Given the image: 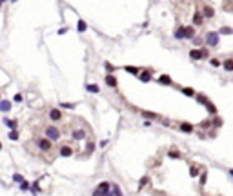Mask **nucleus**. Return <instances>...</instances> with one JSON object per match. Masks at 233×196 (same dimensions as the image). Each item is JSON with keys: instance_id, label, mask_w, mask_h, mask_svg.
<instances>
[{"instance_id": "f257e3e1", "label": "nucleus", "mask_w": 233, "mask_h": 196, "mask_svg": "<svg viewBox=\"0 0 233 196\" xmlns=\"http://www.w3.org/2000/svg\"><path fill=\"white\" fill-rule=\"evenodd\" d=\"M31 144L37 147L38 153H51V149H53V144H51L47 138H44L42 134H37L31 140Z\"/></svg>"}, {"instance_id": "f03ea898", "label": "nucleus", "mask_w": 233, "mask_h": 196, "mask_svg": "<svg viewBox=\"0 0 233 196\" xmlns=\"http://www.w3.org/2000/svg\"><path fill=\"white\" fill-rule=\"evenodd\" d=\"M42 133H44L42 136H44V138H47L51 144H53V142H58V140L62 138V131L58 129V125H53V124L46 125V127L42 129Z\"/></svg>"}, {"instance_id": "7ed1b4c3", "label": "nucleus", "mask_w": 233, "mask_h": 196, "mask_svg": "<svg viewBox=\"0 0 233 196\" xmlns=\"http://www.w3.org/2000/svg\"><path fill=\"white\" fill-rule=\"evenodd\" d=\"M47 116H49V120H51V124H58V122H62L64 118V113L60 109H47Z\"/></svg>"}, {"instance_id": "20e7f679", "label": "nucleus", "mask_w": 233, "mask_h": 196, "mask_svg": "<svg viewBox=\"0 0 233 196\" xmlns=\"http://www.w3.org/2000/svg\"><path fill=\"white\" fill-rule=\"evenodd\" d=\"M190 56L193 58V60H201V58H204V56H206V51H201V49H191Z\"/></svg>"}, {"instance_id": "39448f33", "label": "nucleus", "mask_w": 233, "mask_h": 196, "mask_svg": "<svg viewBox=\"0 0 233 196\" xmlns=\"http://www.w3.org/2000/svg\"><path fill=\"white\" fill-rule=\"evenodd\" d=\"M58 155H60V156H66V158H67V156L73 155V149H71L69 145H62V147L58 149Z\"/></svg>"}, {"instance_id": "423d86ee", "label": "nucleus", "mask_w": 233, "mask_h": 196, "mask_svg": "<svg viewBox=\"0 0 233 196\" xmlns=\"http://www.w3.org/2000/svg\"><path fill=\"white\" fill-rule=\"evenodd\" d=\"M97 191H98V193H100L102 196H104V194L109 196V184H107V182H102L100 185L97 187Z\"/></svg>"}, {"instance_id": "0eeeda50", "label": "nucleus", "mask_w": 233, "mask_h": 196, "mask_svg": "<svg viewBox=\"0 0 233 196\" xmlns=\"http://www.w3.org/2000/svg\"><path fill=\"white\" fill-rule=\"evenodd\" d=\"M206 42H208V45H217V44H219V35H217V33H210Z\"/></svg>"}, {"instance_id": "6e6552de", "label": "nucleus", "mask_w": 233, "mask_h": 196, "mask_svg": "<svg viewBox=\"0 0 233 196\" xmlns=\"http://www.w3.org/2000/svg\"><path fill=\"white\" fill-rule=\"evenodd\" d=\"M106 84H107V85H111V87H116V78L113 76V74H107V76H106Z\"/></svg>"}, {"instance_id": "1a4fd4ad", "label": "nucleus", "mask_w": 233, "mask_h": 196, "mask_svg": "<svg viewBox=\"0 0 233 196\" xmlns=\"http://www.w3.org/2000/svg\"><path fill=\"white\" fill-rule=\"evenodd\" d=\"M180 131H184V133H193V125L191 124H180Z\"/></svg>"}, {"instance_id": "9d476101", "label": "nucleus", "mask_w": 233, "mask_h": 196, "mask_svg": "<svg viewBox=\"0 0 233 196\" xmlns=\"http://www.w3.org/2000/svg\"><path fill=\"white\" fill-rule=\"evenodd\" d=\"M73 138H77V140H84L86 138V131H73Z\"/></svg>"}, {"instance_id": "9b49d317", "label": "nucleus", "mask_w": 233, "mask_h": 196, "mask_svg": "<svg viewBox=\"0 0 233 196\" xmlns=\"http://www.w3.org/2000/svg\"><path fill=\"white\" fill-rule=\"evenodd\" d=\"M138 76H140V80H142V82H149V80H151V74H149V71L138 73Z\"/></svg>"}, {"instance_id": "f8f14e48", "label": "nucleus", "mask_w": 233, "mask_h": 196, "mask_svg": "<svg viewBox=\"0 0 233 196\" xmlns=\"http://www.w3.org/2000/svg\"><path fill=\"white\" fill-rule=\"evenodd\" d=\"M202 15L210 18V17H213V9L210 7V6H204V9H202Z\"/></svg>"}, {"instance_id": "ddd939ff", "label": "nucleus", "mask_w": 233, "mask_h": 196, "mask_svg": "<svg viewBox=\"0 0 233 196\" xmlns=\"http://www.w3.org/2000/svg\"><path fill=\"white\" fill-rule=\"evenodd\" d=\"M159 82L164 84V85H168V84H171V78L168 74H162V76H159Z\"/></svg>"}, {"instance_id": "4468645a", "label": "nucleus", "mask_w": 233, "mask_h": 196, "mask_svg": "<svg viewBox=\"0 0 233 196\" xmlns=\"http://www.w3.org/2000/svg\"><path fill=\"white\" fill-rule=\"evenodd\" d=\"M193 24H195V26H201V24H202V15H201V13H195V17H193Z\"/></svg>"}, {"instance_id": "2eb2a0df", "label": "nucleus", "mask_w": 233, "mask_h": 196, "mask_svg": "<svg viewBox=\"0 0 233 196\" xmlns=\"http://www.w3.org/2000/svg\"><path fill=\"white\" fill-rule=\"evenodd\" d=\"M193 35H195V31L191 27H184V38H191Z\"/></svg>"}, {"instance_id": "dca6fc26", "label": "nucleus", "mask_w": 233, "mask_h": 196, "mask_svg": "<svg viewBox=\"0 0 233 196\" xmlns=\"http://www.w3.org/2000/svg\"><path fill=\"white\" fill-rule=\"evenodd\" d=\"M175 36H177L179 40H182V38H184V27H179V29H177V33H175Z\"/></svg>"}, {"instance_id": "f3484780", "label": "nucleus", "mask_w": 233, "mask_h": 196, "mask_svg": "<svg viewBox=\"0 0 233 196\" xmlns=\"http://www.w3.org/2000/svg\"><path fill=\"white\" fill-rule=\"evenodd\" d=\"M182 93L186 94V96H193V94H195V91H193L191 87H184V89H182Z\"/></svg>"}, {"instance_id": "a211bd4d", "label": "nucleus", "mask_w": 233, "mask_h": 196, "mask_svg": "<svg viewBox=\"0 0 233 196\" xmlns=\"http://www.w3.org/2000/svg\"><path fill=\"white\" fill-rule=\"evenodd\" d=\"M224 69H226V71H231V69H233V62H231V60H226V62H224Z\"/></svg>"}, {"instance_id": "6ab92c4d", "label": "nucleus", "mask_w": 233, "mask_h": 196, "mask_svg": "<svg viewBox=\"0 0 233 196\" xmlns=\"http://www.w3.org/2000/svg\"><path fill=\"white\" fill-rule=\"evenodd\" d=\"M86 89L91 91V93H98V85H93V84H91V85H86Z\"/></svg>"}, {"instance_id": "aec40b11", "label": "nucleus", "mask_w": 233, "mask_h": 196, "mask_svg": "<svg viewBox=\"0 0 233 196\" xmlns=\"http://www.w3.org/2000/svg\"><path fill=\"white\" fill-rule=\"evenodd\" d=\"M9 107H11L9 102H2V103H0V109H2V111H9Z\"/></svg>"}, {"instance_id": "412c9836", "label": "nucleus", "mask_w": 233, "mask_h": 196, "mask_svg": "<svg viewBox=\"0 0 233 196\" xmlns=\"http://www.w3.org/2000/svg\"><path fill=\"white\" fill-rule=\"evenodd\" d=\"M78 31H80V33L86 31V22L84 20H78Z\"/></svg>"}, {"instance_id": "4be33fe9", "label": "nucleus", "mask_w": 233, "mask_h": 196, "mask_svg": "<svg viewBox=\"0 0 233 196\" xmlns=\"http://www.w3.org/2000/svg\"><path fill=\"white\" fill-rule=\"evenodd\" d=\"M126 71H127V73H131V74H138V69H137V67H131V65H127Z\"/></svg>"}, {"instance_id": "5701e85b", "label": "nucleus", "mask_w": 233, "mask_h": 196, "mask_svg": "<svg viewBox=\"0 0 233 196\" xmlns=\"http://www.w3.org/2000/svg\"><path fill=\"white\" fill-rule=\"evenodd\" d=\"M6 124H7L9 129H15V127H17V122H15V120H6Z\"/></svg>"}, {"instance_id": "b1692460", "label": "nucleus", "mask_w": 233, "mask_h": 196, "mask_svg": "<svg viewBox=\"0 0 233 196\" xmlns=\"http://www.w3.org/2000/svg\"><path fill=\"white\" fill-rule=\"evenodd\" d=\"M111 194H115V196H122V193H120V189H118V185L113 187V193Z\"/></svg>"}, {"instance_id": "393cba45", "label": "nucleus", "mask_w": 233, "mask_h": 196, "mask_svg": "<svg viewBox=\"0 0 233 196\" xmlns=\"http://www.w3.org/2000/svg\"><path fill=\"white\" fill-rule=\"evenodd\" d=\"M142 116H144V118H157V114H153V113H146V111L142 113Z\"/></svg>"}, {"instance_id": "a878e982", "label": "nucleus", "mask_w": 233, "mask_h": 196, "mask_svg": "<svg viewBox=\"0 0 233 196\" xmlns=\"http://www.w3.org/2000/svg\"><path fill=\"white\" fill-rule=\"evenodd\" d=\"M17 138H18V133H17V131H11V133H9V140H17Z\"/></svg>"}, {"instance_id": "bb28decb", "label": "nucleus", "mask_w": 233, "mask_h": 196, "mask_svg": "<svg viewBox=\"0 0 233 196\" xmlns=\"http://www.w3.org/2000/svg\"><path fill=\"white\" fill-rule=\"evenodd\" d=\"M170 156H171V158H179V151H175V149H171V151H170Z\"/></svg>"}, {"instance_id": "cd10ccee", "label": "nucleus", "mask_w": 233, "mask_h": 196, "mask_svg": "<svg viewBox=\"0 0 233 196\" xmlns=\"http://www.w3.org/2000/svg\"><path fill=\"white\" fill-rule=\"evenodd\" d=\"M13 180H15V182H20V184H22V182H26V180H24L20 174H15V176H13Z\"/></svg>"}, {"instance_id": "c85d7f7f", "label": "nucleus", "mask_w": 233, "mask_h": 196, "mask_svg": "<svg viewBox=\"0 0 233 196\" xmlns=\"http://www.w3.org/2000/svg\"><path fill=\"white\" fill-rule=\"evenodd\" d=\"M106 69H107L109 73H113V71H115V67H113V65H111L109 62H106Z\"/></svg>"}, {"instance_id": "c756f323", "label": "nucleus", "mask_w": 233, "mask_h": 196, "mask_svg": "<svg viewBox=\"0 0 233 196\" xmlns=\"http://www.w3.org/2000/svg\"><path fill=\"white\" fill-rule=\"evenodd\" d=\"M60 107H64V109H73L75 105H73V103H62Z\"/></svg>"}, {"instance_id": "7c9ffc66", "label": "nucleus", "mask_w": 233, "mask_h": 196, "mask_svg": "<svg viewBox=\"0 0 233 196\" xmlns=\"http://www.w3.org/2000/svg\"><path fill=\"white\" fill-rule=\"evenodd\" d=\"M20 189H22V191H27V189H29V185H27V182H22Z\"/></svg>"}, {"instance_id": "2f4dec72", "label": "nucleus", "mask_w": 233, "mask_h": 196, "mask_svg": "<svg viewBox=\"0 0 233 196\" xmlns=\"http://www.w3.org/2000/svg\"><path fill=\"white\" fill-rule=\"evenodd\" d=\"M199 174V169L197 167H191V176H197Z\"/></svg>"}, {"instance_id": "473e14b6", "label": "nucleus", "mask_w": 233, "mask_h": 196, "mask_svg": "<svg viewBox=\"0 0 233 196\" xmlns=\"http://www.w3.org/2000/svg\"><path fill=\"white\" fill-rule=\"evenodd\" d=\"M148 182H149V178H142V180H140V187H144Z\"/></svg>"}, {"instance_id": "72a5a7b5", "label": "nucleus", "mask_w": 233, "mask_h": 196, "mask_svg": "<svg viewBox=\"0 0 233 196\" xmlns=\"http://www.w3.org/2000/svg\"><path fill=\"white\" fill-rule=\"evenodd\" d=\"M15 102H22V94H17V96H15Z\"/></svg>"}, {"instance_id": "f704fd0d", "label": "nucleus", "mask_w": 233, "mask_h": 196, "mask_svg": "<svg viewBox=\"0 0 233 196\" xmlns=\"http://www.w3.org/2000/svg\"><path fill=\"white\" fill-rule=\"evenodd\" d=\"M206 103H208V102H206ZM208 107H210V113H215V107H213L211 103H208Z\"/></svg>"}, {"instance_id": "c9c22d12", "label": "nucleus", "mask_w": 233, "mask_h": 196, "mask_svg": "<svg viewBox=\"0 0 233 196\" xmlns=\"http://www.w3.org/2000/svg\"><path fill=\"white\" fill-rule=\"evenodd\" d=\"M211 64H213V65H221V62H219L217 58H213V60H211Z\"/></svg>"}, {"instance_id": "e433bc0d", "label": "nucleus", "mask_w": 233, "mask_h": 196, "mask_svg": "<svg viewBox=\"0 0 233 196\" xmlns=\"http://www.w3.org/2000/svg\"><path fill=\"white\" fill-rule=\"evenodd\" d=\"M0 149H2V144H0Z\"/></svg>"}]
</instances>
